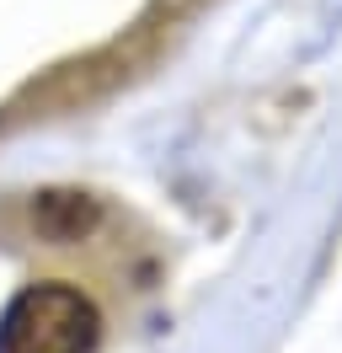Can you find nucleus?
Instances as JSON below:
<instances>
[{"label":"nucleus","mask_w":342,"mask_h":353,"mask_svg":"<svg viewBox=\"0 0 342 353\" xmlns=\"http://www.w3.org/2000/svg\"><path fill=\"white\" fill-rule=\"evenodd\" d=\"M102 316L70 284H32L0 316V353H97Z\"/></svg>","instance_id":"f257e3e1"},{"label":"nucleus","mask_w":342,"mask_h":353,"mask_svg":"<svg viewBox=\"0 0 342 353\" xmlns=\"http://www.w3.org/2000/svg\"><path fill=\"white\" fill-rule=\"evenodd\" d=\"M102 225V203L91 193H75V188H48L32 199V230L54 246H70V241H86L91 230Z\"/></svg>","instance_id":"f03ea898"}]
</instances>
